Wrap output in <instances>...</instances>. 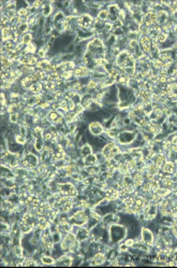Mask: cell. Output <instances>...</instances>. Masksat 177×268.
Segmentation results:
<instances>
[{
    "instance_id": "cell-30",
    "label": "cell",
    "mask_w": 177,
    "mask_h": 268,
    "mask_svg": "<svg viewBox=\"0 0 177 268\" xmlns=\"http://www.w3.org/2000/svg\"><path fill=\"white\" fill-rule=\"evenodd\" d=\"M13 253H14L16 256H22V255H23L22 248L21 247H14V249H13Z\"/></svg>"
},
{
    "instance_id": "cell-2",
    "label": "cell",
    "mask_w": 177,
    "mask_h": 268,
    "mask_svg": "<svg viewBox=\"0 0 177 268\" xmlns=\"http://www.w3.org/2000/svg\"><path fill=\"white\" fill-rule=\"evenodd\" d=\"M76 22H77V25L80 26L81 28H83V30H87L91 27L93 24V17L89 14H81L76 17Z\"/></svg>"
},
{
    "instance_id": "cell-29",
    "label": "cell",
    "mask_w": 177,
    "mask_h": 268,
    "mask_svg": "<svg viewBox=\"0 0 177 268\" xmlns=\"http://www.w3.org/2000/svg\"><path fill=\"white\" fill-rule=\"evenodd\" d=\"M169 11L172 13V14H175L177 12V1H174L171 3V6H169Z\"/></svg>"
},
{
    "instance_id": "cell-3",
    "label": "cell",
    "mask_w": 177,
    "mask_h": 268,
    "mask_svg": "<svg viewBox=\"0 0 177 268\" xmlns=\"http://www.w3.org/2000/svg\"><path fill=\"white\" fill-rule=\"evenodd\" d=\"M139 45L141 47V50L145 54H150L151 52V45H152V40L147 36V35H142L140 38Z\"/></svg>"
},
{
    "instance_id": "cell-27",
    "label": "cell",
    "mask_w": 177,
    "mask_h": 268,
    "mask_svg": "<svg viewBox=\"0 0 177 268\" xmlns=\"http://www.w3.org/2000/svg\"><path fill=\"white\" fill-rule=\"evenodd\" d=\"M41 262H42V264H44V265L54 264L53 258H51V256H46V255H44V256H42V258H41Z\"/></svg>"
},
{
    "instance_id": "cell-34",
    "label": "cell",
    "mask_w": 177,
    "mask_h": 268,
    "mask_svg": "<svg viewBox=\"0 0 177 268\" xmlns=\"http://www.w3.org/2000/svg\"><path fill=\"white\" fill-rule=\"evenodd\" d=\"M171 143H172V145L177 147V135H174L173 136V138L171 139Z\"/></svg>"
},
{
    "instance_id": "cell-19",
    "label": "cell",
    "mask_w": 177,
    "mask_h": 268,
    "mask_svg": "<svg viewBox=\"0 0 177 268\" xmlns=\"http://www.w3.org/2000/svg\"><path fill=\"white\" fill-rule=\"evenodd\" d=\"M75 236L78 240H85L88 237V232L85 228H78V232L75 233Z\"/></svg>"
},
{
    "instance_id": "cell-10",
    "label": "cell",
    "mask_w": 177,
    "mask_h": 268,
    "mask_svg": "<svg viewBox=\"0 0 177 268\" xmlns=\"http://www.w3.org/2000/svg\"><path fill=\"white\" fill-rule=\"evenodd\" d=\"M175 163L172 162V160H167L163 164V166L161 167L162 168V171L167 175H174L175 173Z\"/></svg>"
},
{
    "instance_id": "cell-4",
    "label": "cell",
    "mask_w": 177,
    "mask_h": 268,
    "mask_svg": "<svg viewBox=\"0 0 177 268\" xmlns=\"http://www.w3.org/2000/svg\"><path fill=\"white\" fill-rule=\"evenodd\" d=\"M39 160L34 154L32 153H28L25 157L22 160V165L24 167H27V168H36L38 166Z\"/></svg>"
},
{
    "instance_id": "cell-17",
    "label": "cell",
    "mask_w": 177,
    "mask_h": 268,
    "mask_svg": "<svg viewBox=\"0 0 177 268\" xmlns=\"http://www.w3.org/2000/svg\"><path fill=\"white\" fill-rule=\"evenodd\" d=\"M159 167L157 166L156 164H149L148 165V167H147V173H149V175H151V176H154V177H156V176H158L159 175Z\"/></svg>"
},
{
    "instance_id": "cell-21",
    "label": "cell",
    "mask_w": 177,
    "mask_h": 268,
    "mask_svg": "<svg viewBox=\"0 0 177 268\" xmlns=\"http://www.w3.org/2000/svg\"><path fill=\"white\" fill-rule=\"evenodd\" d=\"M161 183H162L163 186L167 187V189H169L174 186V181L172 180V179H170L169 177L163 178L162 180H161Z\"/></svg>"
},
{
    "instance_id": "cell-1",
    "label": "cell",
    "mask_w": 177,
    "mask_h": 268,
    "mask_svg": "<svg viewBox=\"0 0 177 268\" xmlns=\"http://www.w3.org/2000/svg\"><path fill=\"white\" fill-rule=\"evenodd\" d=\"M77 247H78V241H77L76 236L68 233L65 238H63L62 242H61V249H62V251L74 252L77 249Z\"/></svg>"
},
{
    "instance_id": "cell-16",
    "label": "cell",
    "mask_w": 177,
    "mask_h": 268,
    "mask_svg": "<svg viewBox=\"0 0 177 268\" xmlns=\"http://www.w3.org/2000/svg\"><path fill=\"white\" fill-rule=\"evenodd\" d=\"M155 164L157 165V166L159 167V168H161V167L163 166V164L165 163V156L163 153H158L156 154V158H155Z\"/></svg>"
},
{
    "instance_id": "cell-28",
    "label": "cell",
    "mask_w": 177,
    "mask_h": 268,
    "mask_svg": "<svg viewBox=\"0 0 177 268\" xmlns=\"http://www.w3.org/2000/svg\"><path fill=\"white\" fill-rule=\"evenodd\" d=\"M27 29H28V23H24L17 26V31H18V34H23V32L27 31Z\"/></svg>"
},
{
    "instance_id": "cell-13",
    "label": "cell",
    "mask_w": 177,
    "mask_h": 268,
    "mask_svg": "<svg viewBox=\"0 0 177 268\" xmlns=\"http://www.w3.org/2000/svg\"><path fill=\"white\" fill-rule=\"evenodd\" d=\"M133 183H134L135 187H140L144 184V176L141 171H136V173L133 175Z\"/></svg>"
},
{
    "instance_id": "cell-7",
    "label": "cell",
    "mask_w": 177,
    "mask_h": 268,
    "mask_svg": "<svg viewBox=\"0 0 177 268\" xmlns=\"http://www.w3.org/2000/svg\"><path fill=\"white\" fill-rule=\"evenodd\" d=\"M21 64H23L24 66H32L38 64V58L34 57L32 54H25L24 56H22L19 59Z\"/></svg>"
},
{
    "instance_id": "cell-6",
    "label": "cell",
    "mask_w": 177,
    "mask_h": 268,
    "mask_svg": "<svg viewBox=\"0 0 177 268\" xmlns=\"http://www.w3.org/2000/svg\"><path fill=\"white\" fill-rule=\"evenodd\" d=\"M141 236H142V241H143L145 245H147V246H154L155 245L154 235H152V233L150 229H148V228H142Z\"/></svg>"
},
{
    "instance_id": "cell-32",
    "label": "cell",
    "mask_w": 177,
    "mask_h": 268,
    "mask_svg": "<svg viewBox=\"0 0 177 268\" xmlns=\"http://www.w3.org/2000/svg\"><path fill=\"white\" fill-rule=\"evenodd\" d=\"M24 265H25V266H36L37 263L34 262L33 260H26L25 262H24Z\"/></svg>"
},
{
    "instance_id": "cell-33",
    "label": "cell",
    "mask_w": 177,
    "mask_h": 268,
    "mask_svg": "<svg viewBox=\"0 0 177 268\" xmlns=\"http://www.w3.org/2000/svg\"><path fill=\"white\" fill-rule=\"evenodd\" d=\"M38 55L40 56L41 58H43V57H45V55H46V52H45L44 49H40V50H39Z\"/></svg>"
},
{
    "instance_id": "cell-12",
    "label": "cell",
    "mask_w": 177,
    "mask_h": 268,
    "mask_svg": "<svg viewBox=\"0 0 177 268\" xmlns=\"http://www.w3.org/2000/svg\"><path fill=\"white\" fill-rule=\"evenodd\" d=\"M88 73H89V70L86 68V66H80L73 70V75H74V77H76V78L86 77Z\"/></svg>"
},
{
    "instance_id": "cell-18",
    "label": "cell",
    "mask_w": 177,
    "mask_h": 268,
    "mask_svg": "<svg viewBox=\"0 0 177 268\" xmlns=\"http://www.w3.org/2000/svg\"><path fill=\"white\" fill-rule=\"evenodd\" d=\"M21 84H22V87H23V88L30 89V87H31V86L33 85V81H32V80L29 78V75H28V77L24 78V79L22 80Z\"/></svg>"
},
{
    "instance_id": "cell-22",
    "label": "cell",
    "mask_w": 177,
    "mask_h": 268,
    "mask_svg": "<svg viewBox=\"0 0 177 268\" xmlns=\"http://www.w3.org/2000/svg\"><path fill=\"white\" fill-rule=\"evenodd\" d=\"M108 18H110V14H108V10H101L99 11V13H98V19H100V21H106Z\"/></svg>"
},
{
    "instance_id": "cell-25",
    "label": "cell",
    "mask_w": 177,
    "mask_h": 268,
    "mask_svg": "<svg viewBox=\"0 0 177 268\" xmlns=\"http://www.w3.org/2000/svg\"><path fill=\"white\" fill-rule=\"evenodd\" d=\"M31 40H32V36L30 34H25L22 38V43L24 45H28L31 43Z\"/></svg>"
},
{
    "instance_id": "cell-36",
    "label": "cell",
    "mask_w": 177,
    "mask_h": 268,
    "mask_svg": "<svg viewBox=\"0 0 177 268\" xmlns=\"http://www.w3.org/2000/svg\"><path fill=\"white\" fill-rule=\"evenodd\" d=\"M1 104H2V107L6 106V98H4V94L3 93L1 94Z\"/></svg>"
},
{
    "instance_id": "cell-35",
    "label": "cell",
    "mask_w": 177,
    "mask_h": 268,
    "mask_svg": "<svg viewBox=\"0 0 177 268\" xmlns=\"http://www.w3.org/2000/svg\"><path fill=\"white\" fill-rule=\"evenodd\" d=\"M41 6H42V1H36L33 4H32V6H33L34 9H39Z\"/></svg>"
},
{
    "instance_id": "cell-26",
    "label": "cell",
    "mask_w": 177,
    "mask_h": 268,
    "mask_svg": "<svg viewBox=\"0 0 177 268\" xmlns=\"http://www.w3.org/2000/svg\"><path fill=\"white\" fill-rule=\"evenodd\" d=\"M43 140L42 138H37L36 139V142H34V148H36L37 151H42L43 150Z\"/></svg>"
},
{
    "instance_id": "cell-31",
    "label": "cell",
    "mask_w": 177,
    "mask_h": 268,
    "mask_svg": "<svg viewBox=\"0 0 177 268\" xmlns=\"http://www.w3.org/2000/svg\"><path fill=\"white\" fill-rule=\"evenodd\" d=\"M17 119H18V114H17V113H11V115H10V121L12 122V123H16Z\"/></svg>"
},
{
    "instance_id": "cell-20",
    "label": "cell",
    "mask_w": 177,
    "mask_h": 268,
    "mask_svg": "<svg viewBox=\"0 0 177 268\" xmlns=\"http://www.w3.org/2000/svg\"><path fill=\"white\" fill-rule=\"evenodd\" d=\"M92 153V149H91V147L89 144H85L82 147V149H81V155H82V157H86V156L90 155V154Z\"/></svg>"
},
{
    "instance_id": "cell-5",
    "label": "cell",
    "mask_w": 177,
    "mask_h": 268,
    "mask_svg": "<svg viewBox=\"0 0 177 268\" xmlns=\"http://www.w3.org/2000/svg\"><path fill=\"white\" fill-rule=\"evenodd\" d=\"M134 140H135V134L132 132H129V130L122 132L121 134H119V136H118V141H119L121 144H129V143L133 142Z\"/></svg>"
},
{
    "instance_id": "cell-9",
    "label": "cell",
    "mask_w": 177,
    "mask_h": 268,
    "mask_svg": "<svg viewBox=\"0 0 177 268\" xmlns=\"http://www.w3.org/2000/svg\"><path fill=\"white\" fill-rule=\"evenodd\" d=\"M26 206L29 209H37L40 205V199L37 195H30L26 198Z\"/></svg>"
},
{
    "instance_id": "cell-14",
    "label": "cell",
    "mask_w": 177,
    "mask_h": 268,
    "mask_svg": "<svg viewBox=\"0 0 177 268\" xmlns=\"http://www.w3.org/2000/svg\"><path fill=\"white\" fill-rule=\"evenodd\" d=\"M105 260H106L105 255H104L103 253H98L92 258L90 265H102L104 262H105Z\"/></svg>"
},
{
    "instance_id": "cell-8",
    "label": "cell",
    "mask_w": 177,
    "mask_h": 268,
    "mask_svg": "<svg viewBox=\"0 0 177 268\" xmlns=\"http://www.w3.org/2000/svg\"><path fill=\"white\" fill-rule=\"evenodd\" d=\"M88 128H89V132L92 135H95V136H99V135H101L102 132H104L103 125H102L100 122H92V123L89 124Z\"/></svg>"
},
{
    "instance_id": "cell-24",
    "label": "cell",
    "mask_w": 177,
    "mask_h": 268,
    "mask_svg": "<svg viewBox=\"0 0 177 268\" xmlns=\"http://www.w3.org/2000/svg\"><path fill=\"white\" fill-rule=\"evenodd\" d=\"M24 51H25L26 54H33V53H36V51H37V47L33 44V43H30V44L26 45Z\"/></svg>"
},
{
    "instance_id": "cell-15",
    "label": "cell",
    "mask_w": 177,
    "mask_h": 268,
    "mask_svg": "<svg viewBox=\"0 0 177 268\" xmlns=\"http://www.w3.org/2000/svg\"><path fill=\"white\" fill-rule=\"evenodd\" d=\"M98 158L96 155H92V154H90V155L86 156V157L83 158V162H84V165L85 166H93V165L97 163Z\"/></svg>"
},
{
    "instance_id": "cell-23",
    "label": "cell",
    "mask_w": 177,
    "mask_h": 268,
    "mask_svg": "<svg viewBox=\"0 0 177 268\" xmlns=\"http://www.w3.org/2000/svg\"><path fill=\"white\" fill-rule=\"evenodd\" d=\"M52 10H53V6H52L49 3H46L44 6H43L42 15H43V16H45V17H47L52 13Z\"/></svg>"
},
{
    "instance_id": "cell-11",
    "label": "cell",
    "mask_w": 177,
    "mask_h": 268,
    "mask_svg": "<svg viewBox=\"0 0 177 268\" xmlns=\"http://www.w3.org/2000/svg\"><path fill=\"white\" fill-rule=\"evenodd\" d=\"M47 116H49V121L53 122V123H55V124H61V123H62V121H63L62 115H61L58 111H55V110L51 111Z\"/></svg>"
}]
</instances>
